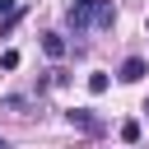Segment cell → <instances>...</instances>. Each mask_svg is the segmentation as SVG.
<instances>
[{"label": "cell", "mask_w": 149, "mask_h": 149, "mask_svg": "<svg viewBox=\"0 0 149 149\" xmlns=\"http://www.w3.org/2000/svg\"><path fill=\"white\" fill-rule=\"evenodd\" d=\"M93 9H98V0H70V5H65V23L74 28V37L93 23Z\"/></svg>", "instance_id": "6da1fadb"}, {"label": "cell", "mask_w": 149, "mask_h": 149, "mask_svg": "<svg viewBox=\"0 0 149 149\" xmlns=\"http://www.w3.org/2000/svg\"><path fill=\"white\" fill-rule=\"evenodd\" d=\"M65 121H70V126H79V130H88V135H102V116H98L93 107H70V112H65Z\"/></svg>", "instance_id": "7a4b0ae2"}, {"label": "cell", "mask_w": 149, "mask_h": 149, "mask_svg": "<svg viewBox=\"0 0 149 149\" xmlns=\"http://www.w3.org/2000/svg\"><path fill=\"white\" fill-rule=\"evenodd\" d=\"M42 51L51 56V61H61L70 47H65V33H42Z\"/></svg>", "instance_id": "3957f363"}, {"label": "cell", "mask_w": 149, "mask_h": 149, "mask_svg": "<svg viewBox=\"0 0 149 149\" xmlns=\"http://www.w3.org/2000/svg\"><path fill=\"white\" fill-rule=\"evenodd\" d=\"M144 74H149V65H144V61H140V56H130V61H126V65H121V84H140V79H144Z\"/></svg>", "instance_id": "277c9868"}, {"label": "cell", "mask_w": 149, "mask_h": 149, "mask_svg": "<svg viewBox=\"0 0 149 149\" xmlns=\"http://www.w3.org/2000/svg\"><path fill=\"white\" fill-rule=\"evenodd\" d=\"M93 23H98V28H112V23H116V5L98 0V9H93Z\"/></svg>", "instance_id": "5b68a950"}, {"label": "cell", "mask_w": 149, "mask_h": 149, "mask_svg": "<svg viewBox=\"0 0 149 149\" xmlns=\"http://www.w3.org/2000/svg\"><path fill=\"white\" fill-rule=\"evenodd\" d=\"M88 93H107V74H102V70L88 74Z\"/></svg>", "instance_id": "8992f818"}, {"label": "cell", "mask_w": 149, "mask_h": 149, "mask_svg": "<svg viewBox=\"0 0 149 149\" xmlns=\"http://www.w3.org/2000/svg\"><path fill=\"white\" fill-rule=\"evenodd\" d=\"M121 140L135 144V140H140V121H121Z\"/></svg>", "instance_id": "52a82bcc"}, {"label": "cell", "mask_w": 149, "mask_h": 149, "mask_svg": "<svg viewBox=\"0 0 149 149\" xmlns=\"http://www.w3.org/2000/svg\"><path fill=\"white\" fill-rule=\"evenodd\" d=\"M0 70H19V51H5L0 56Z\"/></svg>", "instance_id": "ba28073f"}, {"label": "cell", "mask_w": 149, "mask_h": 149, "mask_svg": "<svg viewBox=\"0 0 149 149\" xmlns=\"http://www.w3.org/2000/svg\"><path fill=\"white\" fill-rule=\"evenodd\" d=\"M14 9H19L14 0H0V14H14Z\"/></svg>", "instance_id": "9c48e42d"}, {"label": "cell", "mask_w": 149, "mask_h": 149, "mask_svg": "<svg viewBox=\"0 0 149 149\" xmlns=\"http://www.w3.org/2000/svg\"><path fill=\"white\" fill-rule=\"evenodd\" d=\"M0 149H9V140H5V135H0Z\"/></svg>", "instance_id": "30bf717a"}, {"label": "cell", "mask_w": 149, "mask_h": 149, "mask_svg": "<svg viewBox=\"0 0 149 149\" xmlns=\"http://www.w3.org/2000/svg\"><path fill=\"white\" fill-rule=\"evenodd\" d=\"M144 112H149V102H144Z\"/></svg>", "instance_id": "8fae6325"}]
</instances>
